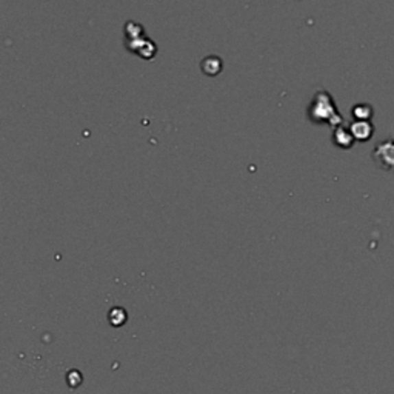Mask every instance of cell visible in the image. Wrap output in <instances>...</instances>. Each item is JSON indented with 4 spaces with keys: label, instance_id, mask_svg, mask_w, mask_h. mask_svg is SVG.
Segmentation results:
<instances>
[{
    "label": "cell",
    "instance_id": "6da1fadb",
    "mask_svg": "<svg viewBox=\"0 0 394 394\" xmlns=\"http://www.w3.org/2000/svg\"><path fill=\"white\" fill-rule=\"evenodd\" d=\"M334 114V104L332 97L325 91H319L316 94L313 104L310 106V119L313 122H329L333 124L332 117Z\"/></svg>",
    "mask_w": 394,
    "mask_h": 394
},
{
    "label": "cell",
    "instance_id": "7a4b0ae2",
    "mask_svg": "<svg viewBox=\"0 0 394 394\" xmlns=\"http://www.w3.org/2000/svg\"><path fill=\"white\" fill-rule=\"evenodd\" d=\"M125 322H126V313L122 308L116 307L113 311H110V323L113 327H120L124 325Z\"/></svg>",
    "mask_w": 394,
    "mask_h": 394
}]
</instances>
